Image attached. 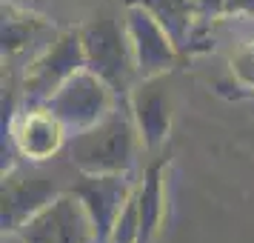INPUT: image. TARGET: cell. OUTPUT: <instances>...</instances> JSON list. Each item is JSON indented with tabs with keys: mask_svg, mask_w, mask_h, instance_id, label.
<instances>
[{
	"mask_svg": "<svg viewBox=\"0 0 254 243\" xmlns=\"http://www.w3.org/2000/svg\"><path fill=\"white\" fill-rule=\"evenodd\" d=\"M140 146L143 140L131 109L117 106L100 123L69 135L66 143L71 166H77L83 174H126L134 166Z\"/></svg>",
	"mask_w": 254,
	"mask_h": 243,
	"instance_id": "1",
	"label": "cell"
},
{
	"mask_svg": "<svg viewBox=\"0 0 254 243\" xmlns=\"http://www.w3.org/2000/svg\"><path fill=\"white\" fill-rule=\"evenodd\" d=\"M43 106L63 123L69 135H77L83 129L100 123L115 109V89L92 69H80Z\"/></svg>",
	"mask_w": 254,
	"mask_h": 243,
	"instance_id": "2",
	"label": "cell"
},
{
	"mask_svg": "<svg viewBox=\"0 0 254 243\" xmlns=\"http://www.w3.org/2000/svg\"><path fill=\"white\" fill-rule=\"evenodd\" d=\"M80 35H83V49H86V69L100 75L115 92L128 89V83L137 78V66H134L126 23L94 20Z\"/></svg>",
	"mask_w": 254,
	"mask_h": 243,
	"instance_id": "3",
	"label": "cell"
},
{
	"mask_svg": "<svg viewBox=\"0 0 254 243\" xmlns=\"http://www.w3.org/2000/svg\"><path fill=\"white\" fill-rule=\"evenodd\" d=\"M86 69V49H83L80 32H66L55 37V43H49L26 69V103L29 106H43L58 92L71 75Z\"/></svg>",
	"mask_w": 254,
	"mask_h": 243,
	"instance_id": "4",
	"label": "cell"
},
{
	"mask_svg": "<svg viewBox=\"0 0 254 243\" xmlns=\"http://www.w3.org/2000/svg\"><path fill=\"white\" fill-rule=\"evenodd\" d=\"M23 243H97V232L80 197L60 195L17 229Z\"/></svg>",
	"mask_w": 254,
	"mask_h": 243,
	"instance_id": "5",
	"label": "cell"
},
{
	"mask_svg": "<svg viewBox=\"0 0 254 243\" xmlns=\"http://www.w3.org/2000/svg\"><path fill=\"white\" fill-rule=\"evenodd\" d=\"M123 23H126L128 43H131V55H134V66H137L140 81L160 78L163 72L172 69L174 58H177L174 37L149 6H128Z\"/></svg>",
	"mask_w": 254,
	"mask_h": 243,
	"instance_id": "6",
	"label": "cell"
},
{
	"mask_svg": "<svg viewBox=\"0 0 254 243\" xmlns=\"http://www.w3.org/2000/svg\"><path fill=\"white\" fill-rule=\"evenodd\" d=\"M58 180L52 174L40 172L37 163H29L23 169H14L3 177V229L17 232L26 220L60 197Z\"/></svg>",
	"mask_w": 254,
	"mask_h": 243,
	"instance_id": "7",
	"label": "cell"
},
{
	"mask_svg": "<svg viewBox=\"0 0 254 243\" xmlns=\"http://www.w3.org/2000/svg\"><path fill=\"white\" fill-rule=\"evenodd\" d=\"M71 192L80 197L83 209L89 212L97 232V243H109L123 209L131 200L128 177L126 174H83L80 183H74Z\"/></svg>",
	"mask_w": 254,
	"mask_h": 243,
	"instance_id": "8",
	"label": "cell"
},
{
	"mask_svg": "<svg viewBox=\"0 0 254 243\" xmlns=\"http://www.w3.org/2000/svg\"><path fill=\"white\" fill-rule=\"evenodd\" d=\"M9 135H12L14 149L29 163L49 161L69 143V132L46 106H29L23 112H17L12 117Z\"/></svg>",
	"mask_w": 254,
	"mask_h": 243,
	"instance_id": "9",
	"label": "cell"
},
{
	"mask_svg": "<svg viewBox=\"0 0 254 243\" xmlns=\"http://www.w3.org/2000/svg\"><path fill=\"white\" fill-rule=\"evenodd\" d=\"M131 115L137 123L140 140L143 146H160L166 135H169V123H172V112H169V92L163 86L160 78H146L131 94Z\"/></svg>",
	"mask_w": 254,
	"mask_h": 243,
	"instance_id": "10",
	"label": "cell"
},
{
	"mask_svg": "<svg viewBox=\"0 0 254 243\" xmlns=\"http://www.w3.org/2000/svg\"><path fill=\"white\" fill-rule=\"evenodd\" d=\"M203 17H246L254 14V0H194Z\"/></svg>",
	"mask_w": 254,
	"mask_h": 243,
	"instance_id": "11",
	"label": "cell"
},
{
	"mask_svg": "<svg viewBox=\"0 0 254 243\" xmlns=\"http://www.w3.org/2000/svg\"><path fill=\"white\" fill-rule=\"evenodd\" d=\"M3 243H23V241L17 238V232H6V241Z\"/></svg>",
	"mask_w": 254,
	"mask_h": 243,
	"instance_id": "12",
	"label": "cell"
}]
</instances>
